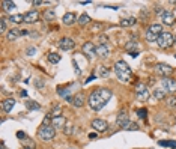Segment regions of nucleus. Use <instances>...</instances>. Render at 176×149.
Here are the masks:
<instances>
[{
  "label": "nucleus",
  "instance_id": "nucleus-1",
  "mask_svg": "<svg viewBox=\"0 0 176 149\" xmlns=\"http://www.w3.org/2000/svg\"><path fill=\"white\" fill-rule=\"evenodd\" d=\"M110 98H111V91L110 89H96L90 93L89 96V107L95 111L98 110H101L108 101H110Z\"/></svg>",
  "mask_w": 176,
  "mask_h": 149
},
{
  "label": "nucleus",
  "instance_id": "nucleus-2",
  "mask_svg": "<svg viewBox=\"0 0 176 149\" xmlns=\"http://www.w3.org/2000/svg\"><path fill=\"white\" fill-rule=\"evenodd\" d=\"M115 74H116V77L123 83L131 81V77H133L131 68L128 66L127 62H123V60H119V62L115 63Z\"/></svg>",
  "mask_w": 176,
  "mask_h": 149
},
{
  "label": "nucleus",
  "instance_id": "nucleus-3",
  "mask_svg": "<svg viewBox=\"0 0 176 149\" xmlns=\"http://www.w3.org/2000/svg\"><path fill=\"white\" fill-rule=\"evenodd\" d=\"M38 135H39V139H42L44 142H50L54 139L56 135V131H54V127H50V125H42L38 131Z\"/></svg>",
  "mask_w": 176,
  "mask_h": 149
},
{
  "label": "nucleus",
  "instance_id": "nucleus-4",
  "mask_svg": "<svg viewBox=\"0 0 176 149\" xmlns=\"http://www.w3.org/2000/svg\"><path fill=\"white\" fill-rule=\"evenodd\" d=\"M173 42H175V38H173V35L169 33V32H162L158 36V39H157V44L161 48H169V47L173 45Z\"/></svg>",
  "mask_w": 176,
  "mask_h": 149
},
{
  "label": "nucleus",
  "instance_id": "nucleus-5",
  "mask_svg": "<svg viewBox=\"0 0 176 149\" xmlns=\"http://www.w3.org/2000/svg\"><path fill=\"white\" fill-rule=\"evenodd\" d=\"M161 86H162V91L164 92H169V93H175L176 92V80L175 78H170V77H166L161 80Z\"/></svg>",
  "mask_w": 176,
  "mask_h": 149
},
{
  "label": "nucleus",
  "instance_id": "nucleus-6",
  "mask_svg": "<svg viewBox=\"0 0 176 149\" xmlns=\"http://www.w3.org/2000/svg\"><path fill=\"white\" fill-rule=\"evenodd\" d=\"M135 95H137V99L139 101H147V98H149V91L146 88V84H142L139 83L137 84V88H135Z\"/></svg>",
  "mask_w": 176,
  "mask_h": 149
},
{
  "label": "nucleus",
  "instance_id": "nucleus-7",
  "mask_svg": "<svg viewBox=\"0 0 176 149\" xmlns=\"http://www.w3.org/2000/svg\"><path fill=\"white\" fill-rule=\"evenodd\" d=\"M155 72L160 74V76L167 77V76H170V74H173V68L170 65H167V63H158L155 66Z\"/></svg>",
  "mask_w": 176,
  "mask_h": 149
},
{
  "label": "nucleus",
  "instance_id": "nucleus-8",
  "mask_svg": "<svg viewBox=\"0 0 176 149\" xmlns=\"http://www.w3.org/2000/svg\"><path fill=\"white\" fill-rule=\"evenodd\" d=\"M83 53L86 54L87 59L90 60V59L96 54V47H95V44H93V42H86V44H83Z\"/></svg>",
  "mask_w": 176,
  "mask_h": 149
},
{
  "label": "nucleus",
  "instance_id": "nucleus-9",
  "mask_svg": "<svg viewBox=\"0 0 176 149\" xmlns=\"http://www.w3.org/2000/svg\"><path fill=\"white\" fill-rule=\"evenodd\" d=\"M107 122L104 120V119H95L93 122H92V128L95 130V131H98V133H104L105 130H107Z\"/></svg>",
  "mask_w": 176,
  "mask_h": 149
},
{
  "label": "nucleus",
  "instance_id": "nucleus-10",
  "mask_svg": "<svg viewBox=\"0 0 176 149\" xmlns=\"http://www.w3.org/2000/svg\"><path fill=\"white\" fill-rule=\"evenodd\" d=\"M161 21L167 24V26H172V24H175V15L172 14L170 11H162V14H161Z\"/></svg>",
  "mask_w": 176,
  "mask_h": 149
},
{
  "label": "nucleus",
  "instance_id": "nucleus-11",
  "mask_svg": "<svg viewBox=\"0 0 176 149\" xmlns=\"http://www.w3.org/2000/svg\"><path fill=\"white\" fill-rule=\"evenodd\" d=\"M74 45H75V42L71 38H62L59 41V47H60V50H63V51H68V50L74 48Z\"/></svg>",
  "mask_w": 176,
  "mask_h": 149
},
{
  "label": "nucleus",
  "instance_id": "nucleus-12",
  "mask_svg": "<svg viewBox=\"0 0 176 149\" xmlns=\"http://www.w3.org/2000/svg\"><path fill=\"white\" fill-rule=\"evenodd\" d=\"M65 125H66V119L63 116H54V118H51V127L65 128Z\"/></svg>",
  "mask_w": 176,
  "mask_h": 149
},
{
  "label": "nucleus",
  "instance_id": "nucleus-13",
  "mask_svg": "<svg viewBox=\"0 0 176 149\" xmlns=\"http://www.w3.org/2000/svg\"><path fill=\"white\" fill-rule=\"evenodd\" d=\"M74 107H77V108H80V107H83V104H84V95L81 93V92H78V93H75L74 96H72V103H71Z\"/></svg>",
  "mask_w": 176,
  "mask_h": 149
},
{
  "label": "nucleus",
  "instance_id": "nucleus-14",
  "mask_svg": "<svg viewBox=\"0 0 176 149\" xmlns=\"http://www.w3.org/2000/svg\"><path fill=\"white\" fill-rule=\"evenodd\" d=\"M38 18H39L38 11H29L24 14V23H35V21H38Z\"/></svg>",
  "mask_w": 176,
  "mask_h": 149
},
{
  "label": "nucleus",
  "instance_id": "nucleus-15",
  "mask_svg": "<svg viewBox=\"0 0 176 149\" xmlns=\"http://www.w3.org/2000/svg\"><path fill=\"white\" fill-rule=\"evenodd\" d=\"M77 20H78V18H77V15H75L74 12H68V14H65L63 18H62L63 24H66V26H71V24H74Z\"/></svg>",
  "mask_w": 176,
  "mask_h": 149
},
{
  "label": "nucleus",
  "instance_id": "nucleus-16",
  "mask_svg": "<svg viewBox=\"0 0 176 149\" xmlns=\"http://www.w3.org/2000/svg\"><path fill=\"white\" fill-rule=\"evenodd\" d=\"M96 54L99 57H107L110 54V48L105 45V44H101V45H98L96 47Z\"/></svg>",
  "mask_w": 176,
  "mask_h": 149
},
{
  "label": "nucleus",
  "instance_id": "nucleus-17",
  "mask_svg": "<svg viewBox=\"0 0 176 149\" xmlns=\"http://www.w3.org/2000/svg\"><path fill=\"white\" fill-rule=\"evenodd\" d=\"M128 120H130V119H128V113H127L125 110H122L120 113L118 115V119H116L118 125H119V127H123V125H125V123H127Z\"/></svg>",
  "mask_w": 176,
  "mask_h": 149
},
{
  "label": "nucleus",
  "instance_id": "nucleus-18",
  "mask_svg": "<svg viewBox=\"0 0 176 149\" xmlns=\"http://www.w3.org/2000/svg\"><path fill=\"white\" fill-rule=\"evenodd\" d=\"M14 106H15V99H12V98L5 99L3 104H2V107H3V110L6 111V113H11V110L14 108Z\"/></svg>",
  "mask_w": 176,
  "mask_h": 149
},
{
  "label": "nucleus",
  "instance_id": "nucleus-19",
  "mask_svg": "<svg viewBox=\"0 0 176 149\" xmlns=\"http://www.w3.org/2000/svg\"><path fill=\"white\" fill-rule=\"evenodd\" d=\"M147 30H149L150 33H152V35H155L157 38H158V36L162 33V26H161V24H150Z\"/></svg>",
  "mask_w": 176,
  "mask_h": 149
},
{
  "label": "nucleus",
  "instance_id": "nucleus-20",
  "mask_svg": "<svg viewBox=\"0 0 176 149\" xmlns=\"http://www.w3.org/2000/svg\"><path fill=\"white\" fill-rule=\"evenodd\" d=\"M21 36V30L20 29H11L9 32H8V39L9 41H15V39H18Z\"/></svg>",
  "mask_w": 176,
  "mask_h": 149
},
{
  "label": "nucleus",
  "instance_id": "nucleus-21",
  "mask_svg": "<svg viewBox=\"0 0 176 149\" xmlns=\"http://www.w3.org/2000/svg\"><path fill=\"white\" fill-rule=\"evenodd\" d=\"M135 23V18L134 17H130V18H123V20H120V26L122 27H128V26H133V24Z\"/></svg>",
  "mask_w": 176,
  "mask_h": 149
},
{
  "label": "nucleus",
  "instance_id": "nucleus-22",
  "mask_svg": "<svg viewBox=\"0 0 176 149\" xmlns=\"http://www.w3.org/2000/svg\"><path fill=\"white\" fill-rule=\"evenodd\" d=\"M54 18H56V12H54V11L48 9V11L44 12V20H47V21H53Z\"/></svg>",
  "mask_w": 176,
  "mask_h": 149
},
{
  "label": "nucleus",
  "instance_id": "nucleus-23",
  "mask_svg": "<svg viewBox=\"0 0 176 149\" xmlns=\"http://www.w3.org/2000/svg\"><path fill=\"white\" fill-rule=\"evenodd\" d=\"M48 62H50V63H59V62H60V54L50 53L48 54Z\"/></svg>",
  "mask_w": 176,
  "mask_h": 149
},
{
  "label": "nucleus",
  "instance_id": "nucleus-24",
  "mask_svg": "<svg viewBox=\"0 0 176 149\" xmlns=\"http://www.w3.org/2000/svg\"><path fill=\"white\" fill-rule=\"evenodd\" d=\"M152 95H154V98H155V99H164V96H166V92L162 91V89H155Z\"/></svg>",
  "mask_w": 176,
  "mask_h": 149
},
{
  "label": "nucleus",
  "instance_id": "nucleus-25",
  "mask_svg": "<svg viewBox=\"0 0 176 149\" xmlns=\"http://www.w3.org/2000/svg\"><path fill=\"white\" fill-rule=\"evenodd\" d=\"M123 130H127V131H130V130H133V131H135V130H139V127H137V123H134V122H127L125 125L122 127Z\"/></svg>",
  "mask_w": 176,
  "mask_h": 149
},
{
  "label": "nucleus",
  "instance_id": "nucleus-26",
  "mask_svg": "<svg viewBox=\"0 0 176 149\" xmlns=\"http://www.w3.org/2000/svg\"><path fill=\"white\" fill-rule=\"evenodd\" d=\"M2 5L5 6V9L8 11V12H12V11H15V3L14 2H2Z\"/></svg>",
  "mask_w": 176,
  "mask_h": 149
},
{
  "label": "nucleus",
  "instance_id": "nucleus-27",
  "mask_svg": "<svg viewBox=\"0 0 176 149\" xmlns=\"http://www.w3.org/2000/svg\"><path fill=\"white\" fill-rule=\"evenodd\" d=\"M77 21L81 24V26H84V24H87V23L90 21V18H89V15H87V14H81V15L78 17V20H77Z\"/></svg>",
  "mask_w": 176,
  "mask_h": 149
},
{
  "label": "nucleus",
  "instance_id": "nucleus-28",
  "mask_svg": "<svg viewBox=\"0 0 176 149\" xmlns=\"http://www.w3.org/2000/svg\"><path fill=\"white\" fill-rule=\"evenodd\" d=\"M166 104H167L170 108L176 107V95H172V96H169V98L166 99Z\"/></svg>",
  "mask_w": 176,
  "mask_h": 149
},
{
  "label": "nucleus",
  "instance_id": "nucleus-29",
  "mask_svg": "<svg viewBox=\"0 0 176 149\" xmlns=\"http://www.w3.org/2000/svg\"><path fill=\"white\" fill-rule=\"evenodd\" d=\"M11 21H12V23H15V24H18V23L24 21V15H21V14H15V15H11Z\"/></svg>",
  "mask_w": 176,
  "mask_h": 149
},
{
  "label": "nucleus",
  "instance_id": "nucleus-30",
  "mask_svg": "<svg viewBox=\"0 0 176 149\" xmlns=\"http://www.w3.org/2000/svg\"><path fill=\"white\" fill-rule=\"evenodd\" d=\"M108 72H110L108 68H105V66H103V65L98 68V76H99V77H107V76H108Z\"/></svg>",
  "mask_w": 176,
  "mask_h": 149
},
{
  "label": "nucleus",
  "instance_id": "nucleus-31",
  "mask_svg": "<svg viewBox=\"0 0 176 149\" xmlns=\"http://www.w3.org/2000/svg\"><path fill=\"white\" fill-rule=\"evenodd\" d=\"M160 146H167V148H173V149H176V142H170V140H160Z\"/></svg>",
  "mask_w": 176,
  "mask_h": 149
},
{
  "label": "nucleus",
  "instance_id": "nucleus-32",
  "mask_svg": "<svg viewBox=\"0 0 176 149\" xmlns=\"http://www.w3.org/2000/svg\"><path fill=\"white\" fill-rule=\"evenodd\" d=\"M135 47H137V44L133 41V42H128L127 45H125V50H127L128 53H134V51H137V50H135Z\"/></svg>",
  "mask_w": 176,
  "mask_h": 149
},
{
  "label": "nucleus",
  "instance_id": "nucleus-33",
  "mask_svg": "<svg viewBox=\"0 0 176 149\" xmlns=\"http://www.w3.org/2000/svg\"><path fill=\"white\" fill-rule=\"evenodd\" d=\"M145 38H146V41H147V42H157V39H158L157 36H155V35H152V33H150L149 30H146Z\"/></svg>",
  "mask_w": 176,
  "mask_h": 149
},
{
  "label": "nucleus",
  "instance_id": "nucleus-34",
  "mask_svg": "<svg viewBox=\"0 0 176 149\" xmlns=\"http://www.w3.org/2000/svg\"><path fill=\"white\" fill-rule=\"evenodd\" d=\"M26 107H27L29 110H39V108H41L39 104L35 103V101H27V103H26Z\"/></svg>",
  "mask_w": 176,
  "mask_h": 149
},
{
  "label": "nucleus",
  "instance_id": "nucleus-35",
  "mask_svg": "<svg viewBox=\"0 0 176 149\" xmlns=\"http://www.w3.org/2000/svg\"><path fill=\"white\" fill-rule=\"evenodd\" d=\"M60 111H62V108H60L59 106H56V107L51 110V113H50V115H51L53 118H54V116H60Z\"/></svg>",
  "mask_w": 176,
  "mask_h": 149
},
{
  "label": "nucleus",
  "instance_id": "nucleus-36",
  "mask_svg": "<svg viewBox=\"0 0 176 149\" xmlns=\"http://www.w3.org/2000/svg\"><path fill=\"white\" fill-rule=\"evenodd\" d=\"M146 108H139L137 110V115H139V118H146Z\"/></svg>",
  "mask_w": 176,
  "mask_h": 149
},
{
  "label": "nucleus",
  "instance_id": "nucleus-37",
  "mask_svg": "<svg viewBox=\"0 0 176 149\" xmlns=\"http://www.w3.org/2000/svg\"><path fill=\"white\" fill-rule=\"evenodd\" d=\"M0 29H2V32H6V30H8V29H6V21H5V18L0 20Z\"/></svg>",
  "mask_w": 176,
  "mask_h": 149
},
{
  "label": "nucleus",
  "instance_id": "nucleus-38",
  "mask_svg": "<svg viewBox=\"0 0 176 149\" xmlns=\"http://www.w3.org/2000/svg\"><path fill=\"white\" fill-rule=\"evenodd\" d=\"M101 27H103V24H101V23H95L93 26H92V30H93V32H98Z\"/></svg>",
  "mask_w": 176,
  "mask_h": 149
},
{
  "label": "nucleus",
  "instance_id": "nucleus-39",
  "mask_svg": "<svg viewBox=\"0 0 176 149\" xmlns=\"http://www.w3.org/2000/svg\"><path fill=\"white\" fill-rule=\"evenodd\" d=\"M17 137H18V139H21V140H26V139H27V135H26V133L18 131V133H17Z\"/></svg>",
  "mask_w": 176,
  "mask_h": 149
},
{
  "label": "nucleus",
  "instance_id": "nucleus-40",
  "mask_svg": "<svg viewBox=\"0 0 176 149\" xmlns=\"http://www.w3.org/2000/svg\"><path fill=\"white\" fill-rule=\"evenodd\" d=\"M72 133H74V128H72V127H65V134H66V135H71Z\"/></svg>",
  "mask_w": 176,
  "mask_h": 149
},
{
  "label": "nucleus",
  "instance_id": "nucleus-41",
  "mask_svg": "<svg viewBox=\"0 0 176 149\" xmlns=\"http://www.w3.org/2000/svg\"><path fill=\"white\" fill-rule=\"evenodd\" d=\"M89 139H90V140H95V139H98L96 133H92V134H89Z\"/></svg>",
  "mask_w": 176,
  "mask_h": 149
},
{
  "label": "nucleus",
  "instance_id": "nucleus-42",
  "mask_svg": "<svg viewBox=\"0 0 176 149\" xmlns=\"http://www.w3.org/2000/svg\"><path fill=\"white\" fill-rule=\"evenodd\" d=\"M20 95H21V98H26V96H27V92H26V91H21Z\"/></svg>",
  "mask_w": 176,
  "mask_h": 149
},
{
  "label": "nucleus",
  "instance_id": "nucleus-43",
  "mask_svg": "<svg viewBox=\"0 0 176 149\" xmlns=\"http://www.w3.org/2000/svg\"><path fill=\"white\" fill-rule=\"evenodd\" d=\"M48 123H50V118L47 116V118L44 119V123H42V125H48Z\"/></svg>",
  "mask_w": 176,
  "mask_h": 149
},
{
  "label": "nucleus",
  "instance_id": "nucleus-44",
  "mask_svg": "<svg viewBox=\"0 0 176 149\" xmlns=\"http://www.w3.org/2000/svg\"><path fill=\"white\" fill-rule=\"evenodd\" d=\"M32 53H35V48H29V50H27V54H29V56H32Z\"/></svg>",
  "mask_w": 176,
  "mask_h": 149
},
{
  "label": "nucleus",
  "instance_id": "nucleus-45",
  "mask_svg": "<svg viewBox=\"0 0 176 149\" xmlns=\"http://www.w3.org/2000/svg\"><path fill=\"white\" fill-rule=\"evenodd\" d=\"M130 56H131V57H137V56H139V51H134V53H130Z\"/></svg>",
  "mask_w": 176,
  "mask_h": 149
},
{
  "label": "nucleus",
  "instance_id": "nucleus-46",
  "mask_svg": "<svg viewBox=\"0 0 176 149\" xmlns=\"http://www.w3.org/2000/svg\"><path fill=\"white\" fill-rule=\"evenodd\" d=\"M93 78H95V76H93V74H92V76H90L89 78H87V80H86V83H89V81H92Z\"/></svg>",
  "mask_w": 176,
  "mask_h": 149
},
{
  "label": "nucleus",
  "instance_id": "nucleus-47",
  "mask_svg": "<svg viewBox=\"0 0 176 149\" xmlns=\"http://www.w3.org/2000/svg\"><path fill=\"white\" fill-rule=\"evenodd\" d=\"M27 33H29V32H27L26 29H23V30H21V35H27Z\"/></svg>",
  "mask_w": 176,
  "mask_h": 149
},
{
  "label": "nucleus",
  "instance_id": "nucleus-48",
  "mask_svg": "<svg viewBox=\"0 0 176 149\" xmlns=\"http://www.w3.org/2000/svg\"><path fill=\"white\" fill-rule=\"evenodd\" d=\"M175 42H176V36H175Z\"/></svg>",
  "mask_w": 176,
  "mask_h": 149
},
{
  "label": "nucleus",
  "instance_id": "nucleus-49",
  "mask_svg": "<svg viewBox=\"0 0 176 149\" xmlns=\"http://www.w3.org/2000/svg\"><path fill=\"white\" fill-rule=\"evenodd\" d=\"M175 11H176V8H175Z\"/></svg>",
  "mask_w": 176,
  "mask_h": 149
},
{
  "label": "nucleus",
  "instance_id": "nucleus-50",
  "mask_svg": "<svg viewBox=\"0 0 176 149\" xmlns=\"http://www.w3.org/2000/svg\"><path fill=\"white\" fill-rule=\"evenodd\" d=\"M175 57H176V56H175Z\"/></svg>",
  "mask_w": 176,
  "mask_h": 149
}]
</instances>
